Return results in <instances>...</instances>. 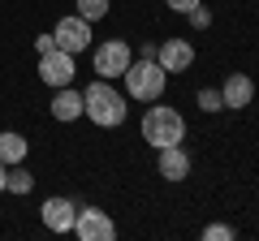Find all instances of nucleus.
<instances>
[{"instance_id":"nucleus-1","label":"nucleus","mask_w":259,"mask_h":241,"mask_svg":"<svg viewBox=\"0 0 259 241\" xmlns=\"http://www.w3.org/2000/svg\"><path fill=\"white\" fill-rule=\"evenodd\" d=\"M82 112L95 120V125L112 130V125H121V120H125V99L108 86V78H100V82H91V86L82 91Z\"/></svg>"},{"instance_id":"nucleus-2","label":"nucleus","mask_w":259,"mask_h":241,"mask_svg":"<svg viewBox=\"0 0 259 241\" xmlns=\"http://www.w3.org/2000/svg\"><path fill=\"white\" fill-rule=\"evenodd\" d=\"M186 138V120L177 108H147V116H143V142L147 147H182Z\"/></svg>"},{"instance_id":"nucleus-3","label":"nucleus","mask_w":259,"mask_h":241,"mask_svg":"<svg viewBox=\"0 0 259 241\" xmlns=\"http://www.w3.org/2000/svg\"><path fill=\"white\" fill-rule=\"evenodd\" d=\"M125 91L134 95V99H143V103H151V99H160V91H164V69H160V61H147V56H139V61H130L125 65Z\"/></svg>"},{"instance_id":"nucleus-4","label":"nucleus","mask_w":259,"mask_h":241,"mask_svg":"<svg viewBox=\"0 0 259 241\" xmlns=\"http://www.w3.org/2000/svg\"><path fill=\"white\" fill-rule=\"evenodd\" d=\"M74 232H78V241H112L117 237V224L100 207H87V211L74 215Z\"/></svg>"},{"instance_id":"nucleus-5","label":"nucleus","mask_w":259,"mask_h":241,"mask_svg":"<svg viewBox=\"0 0 259 241\" xmlns=\"http://www.w3.org/2000/svg\"><path fill=\"white\" fill-rule=\"evenodd\" d=\"M130 61H134L130 56V43H121V39H108V43L95 47V74L100 78H121Z\"/></svg>"},{"instance_id":"nucleus-6","label":"nucleus","mask_w":259,"mask_h":241,"mask_svg":"<svg viewBox=\"0 0 259 241\" xmlns=\"http://www.w3.org/2000/svg\"><path fill=\"white\" fill-rule=\"evenodd\" d=\"M52 39H56V47H61V52L78 56V52H82L87 43H91V22H87V18H78V13H74V18H65L61 26L52 30Z\"/></svg>"},{"instance_id":"nucleus-7","label":"nucleus","mask_w":259,"mask_h":241,"mask_svg":"<svg viewBox=\"0 0 259 241\" xmlns=\"http://www.w3.org/2000/svg\"><path fill=\"white\" fill-rule=\"evenodd\" d=\"M39 78H44L48 86H69V82H74V56L61 52V47L44 52V56H39Z\"/></svg>"},{"instance_id":"nucleus-8","label":"nucleus","mask_w":259,"mask_h":241,"mask_svg":"<svg viewBox=\"0 0 259 241\" xmlns=\"http://www.w3.org/2000/svg\"><path fill=\"white\" fill-rule=\"evenodd\" d=\"M156 61L164 74H182V69L194 65V47L186 43V39H164V43L156 47Z\"/></svg>"},{"instance_id":"nucleus-9","label":"nucleus","mask_w":259,"mask_h":241,"mask_svg":"<svg viewBox=\"0 0 259 241\" xmlns=\"http://www.w3.org/2000/svg\"><path fill=\"white\" fill-rule=\"evenodd\" d=\"M39 215H44V228H48V232H74L78 207L69 203V198H48V203L39 207Z\"/></svg>"},{"instance_id":"nucleus-10","label":"nucleus","mask_w":259,"mask_h":241,"mask_svg":"<svg viewBox=\"0 0 259 241\" xmlns=\"http://www.w3.org/2000/svg\"><path fill=\"white\" fill-rule=\"evenodd\" d=\"M221 99H225V108H250V99H255L250 74H229L225 86H221Z\"/></svg>"},{"instance_id":"nucleus-11","label":"nucleus","mask_w":259,"mask_h":241,"mask_svg":"<svg viewBox=\"0 0 259 241\" xmlns=\"http://www.w3.org/2000/svg\"><path fill=\"white\" fill-rule=\"evenodd\" d=\"M160 176L164 181H186L190 176V155H186L182 147H160Z\"/></svg>"},{"instance_id":"nucleus-12","label":"nucleus","mask_w":259,"mask_h":241,"mask_svg":"<svg viewBox=\"0 0 259 241\" xmlns=\"http://www.w3.org/2000/svg\"><path fill=\"white\" fill-rule=\"evenodd\" d=\"M52 116L56 120H78V116H82V91H74V86H56Z\"/></svg>"},{"instance_id":"nucleus-13","label":"nucleus","mask_w":259,"mask_h":241,"mask_svg":"<svg viewBox=\"0 0 259 241\" xmlns=\"http://www.w3.org/2000/svg\"><path fill=\"white\" fill-rule=\"evenodd\" d=\"M22 159H26V138L5 130L0 134V164H22Z\"/></svg>"},{"instance_id":"nucleus-14","label":"nucleus","mask_w":259,"mask_h":241,"mask_svg":"<svg viewBox=\"0 0 259 241\" xmlns=\"http://www.w3.org/2000/svg\"><path fill=\"white\" fill-rule=\"evenodd\" d=\"M5 190H13V194H30V190H35V176H30L26 168L13 164V172H5Z\"/></svg>"},{"instance_id":"nucleus-15","label":"nucleus","mask_w":259,"mask_h":241,"mask_svg":"<svg viewBox=\"0 0 259 241\" xmlns=\"http://www.w3.org/2000/svg\"><path fill=\"white\" fill-rule=\"evenodd\" d=\"M104 13H108V0H78V18H87V22H100Z\"/></svg>"},{"instance_id":"nucleus-16","label":"nucleus","mask_w":259,"mask_h":241,"mask_svg":"<svg viewBox=\"0 0 259 241\" xmlns=\"http://www.w3.org/2000/svg\"><path fill=\"white\" fill-rule=\"evenodd\" d=\"M199 108H203V112H221V108H225L221 91H212V86H203V91H199Z\"/></svg>"},{"instance_id":"nucleus-17","label":"nucleus","mask_w":259,"mask_h":241,"mask_svg":"<svg viewBox=\"0 0 259 241\" xmlns=\"http://www.w3.org/2000/svg\"><path fill=\"white\" fill-rule=\"evenodd\" d=\"M203 237L207 241H233V228H229V224H207Z\"/></svg>"},{"instance_id":"nucleus-18","label":"nucleus","mask_w":259,"mask_h":241,"mask_svg":"<svg viewBox=\"0 0 259 241\" xmlns=\"http://www.w3.org/2000/svg\"><path fill=\"white\" fill-rule=\"evenodd\" d=\"M190 22H194V26H199V30H203L207 22H212V13H207L203 5H194V9H190Z\"/></svg>"},{"instance_id":"nucleus-19","label":"nucleus","mask_w":259,"mask_h":241,"mask_svg":"<svg viewBox=\"0 0 259 241\" xmlns=\"http://www.w3.org/2000/svg\"><path fill=\"white\" fill-rule=\"evenodd\" d=\"M52 47H56V39H52V35H39V39H35V52H39V56L52 52Z\"/></svg>"},{"instance_id":"nucleus-20","label":"nucleus","mask_w":259,"mask_h":241,"mask_svg":"<svg viewBox=\"0 0 259 241\" xmlns=\"http://www.w3.org/2000/svg\"><path fill=\"white\" fill-rule=\"evenodd\" d=\"M164 5H168V9H177V13H190L199 0H164Z\"/></svg>"},{"instance_id":"nucleus-21","label":"nucleus","mask_w":259,"mask_h":241,"mask_svg":"<svg viewBox=\"0 0 259 241\" xmlns=\"http://www.w3.org/2000/svg\"><path fill=\"white\" fill-rule=\"evenodd\" d=\"M5 172H9V164H0V194H5Z\"/></svg>"}]
</instances>
